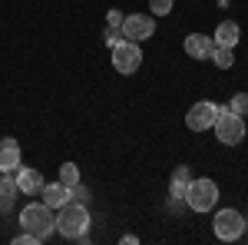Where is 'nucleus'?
Here are the masks:
<instances>
[{"instance_id": "nucleus-14", "label": "nucleus", "mask_w": 248, "mask_h": 245, "mask_svg": "<svg viewBox=\"0 0 248 245\" xmlns=\"http://www.w3.org/2000/svg\"><path fill=\"white\" fill-rule=\"evenodd\" d=\"M238 37H242L238 23H235V20H222V23L215 27V37H212V43H215V47H235V43H238Z\"/></svg>"}, {"instance_id": "nucleus-6", "label": "nucleus", "mask_w": 248, "mask_h": 245, "mask_svg": "<svg viewBox=\"0 0 248 245\" xmlns=\"http://www.w3.org/2000/svg\"><path fill=\"white\" fill-rule=\"evenodd\" d=\"M242 232H245V219H242L238 209H222V212L215 215V235H218L222 242L242 239Z\"/></svg>"}, {"instance_id": "nucleus-20", "label": "nucleus", "mask_w": 248, "mask_h": 245, "mask_svg": "<svg viewBox=\"0 0 248 245\" xmlns=\"http://www.w3.org/2000/svg\"><path fill=\"white\" fill-rule=\"evenodd\" d=\"M149 10H153V17H166L172 14V0H149Z\"/></svg>"}, {"instance_id": "nucleus-9", "label": "nucleus", "mask_w": 248, "mask_h": 245, "mask_svg": "<svg viewBox=\"0 0 248 245\" xmlns=\"http://www.w3.org/2000/svg\"><path fill=\"white\" fill-rule=\"evenodd\" d=\"M40 192H43V202H46L50 209H63L70 199H73V189L63 186L60 179H57V182H50V186L43 182V189H40Z\"/></svg>"}, {"instance_id": "nucleus-15", "label": "nucleus", "mask_w": 248, "mask_h": 245, "mask_svg": "<svg viewBox=\"0 0 248 245\" xmlns=\"http://www.w3.org/2000/svg\"><path fill=\"white\" fill-rule=\"evenodd\" d=\"M17 179L10 176V172H0V212H7V209L14 206V199H17Z\"/></svg>"}, {"instance_id": "nucleus-18", "label": "nucleus", "mask_w": 248, "mask_h": 245, "mask_svg": "<svg viewBox=\"0 0 248 245\" xmlns=\"http://www.w3.org/2000/svg\"><path fill=\"white\" fill-rule=\"evenodd\" d=\"M229 110H232V113H238V116H245L248 113V93H235V96H232V103H229Z\"/></svg>"}, {"instance_id": "nucleus-4", "label": "nucleus", "mask_w": 248, "mask_h": 245, "mask_svg": "<svg viewBox=\"0 0 248 245\" xmlns=\"http://www.w3.org/2000/svg\"><path fill=\"white\" fill-rule=\"evenodd\" d=\"M186 202L192 212H212V206L218 202V186L212 179H192L189 192H186Z\"/></svg>"}, {"instance_id": "nucleus-5", "label": "nucleus", "mask_w": 248, "mask_h": 245, "mask_svg": "<svg viewBox=\"0 0 248 245\" xmlns=\"http://www.w3.org/2000/svg\"><path fill=\"white\" fill-rule=\"evenodd\" d=\"M113 66H116V73H123V76H133L142 66V50H139L136 40H119L113 47Z\"/></svg>"}, {"instance_id": "nucleus-11", "label": "nucleus", "mask_w": 248, "mask_h": 245, "mask_svg": "<svg viewBox=\"0 0 248 245\" xmlns=\"http://www.w3.org/2000/svg\"><path fill=\"white\" fill-rule=\"evenodd\" d=\"M189 186H192V169L189 166H175L172 169V179H169V196L172 199H186Z\"/></svg>"}, {"instance_id": "nucleus-17", "label": "nucleus", "mask_w": 248, "mask_h": 245, "mask_svg": "<svg viewBox=\"0 0 248 245\" xmlns=\"http://www.w3.org/2000/svg\"><path fill=\"white\" fill-rule=\"evenodd\" d=\"M60 182H63V186H70V189L79 186V169H77V163H63V166H60Z\"/></svg>"}, {"instance_id": "nucleus-19", "label": "nucleus", "mask_w": 248, "mask_h": 245, "mask_svg": "<svg viewBox=\"0 0 248 245\" xmlns=\"http://www.w3.org/2000/svg\"><path fill=\"white\" fill-rule=\"evenodd\" d=\"M103 37H106V43H109V47H116L119 40H126V37H123V27H119V23H106V33H103Z\"/></svg>"}, {"instance_id": "nucleus-13", "label": "nucleus", "mask_w": 248, "mask_h": 245, "mask_svg": "<svg viewBox=\"0 0 248 245\" xmlns=\"http://www.w3.org/2000/svg\"><path fill=\"white\" fill-rule=\"evenodd\" d=\"M14 179H17V189L27 192V196H33V192L43 189V176H40V169H14Z\"/></svg>"}, {"instance_id": "nucleus-1", "label": "nucleus", "mask_w": 248, "mask_h": 245, "mask_svg": "<svg viewBox=\"0 0 248 245\" xmlns=\"http://www.w3.org/2000/svg\"><path fill=\"white\" fill-rule=\"evenodd\" d=\"M20 226L23 232H30V235H37L40 242L57 229V219H53V209L46 206V202H27V209L20 212Z\"/></svg>"}, {"instance_id": "nucleus-16", "label": "nucleus", "mask_w": 248, "mask_h": 245, "mask_svg": "<svg viewBox=\"0 0 248 245\" xmlns=\"http://www.w3.org/2000/svg\"><path fill=\"white\" fill-rule=\"evenodd\" d=\"M212 63L218 66V70H229L232 63H235V53H232V47H212Z\"/></svg>"}, {"instance_id": "nucleus-12", "label": "nucleus", "mask_w": 248, "mask_h": 245, "mask_svg": "<svg viewBox=\"0 0 248 245\" xmlns=\"http://www.w3.org/2000/svg\"><path fill=\"white\" fill-rule=\"evenodd\" d=\"M212 37H205V33H192V37H186V53H189L192 60H209L212 57Z\"/></svg>"}, {"instance_id": "nucleus-8", "label": "nucleus", "mask_w": 248, "mask_h": 245, "mask_svg": "<svg viewBox=\"0 0 248 245\" xmlns=\"http://www.w3.org/2000/svg\"><path fill=\"white\" fill-rule=\"evenodd\" d=\"M155 33V20L149 14H129V17L123 20V37L126 40H149Z\"/></svg>"}, {"instance_id": "nucleus-10", "label": "nucleus", "mask_w": 248, "mask_h": 245, "mask_svg": "<svg viewBox=\"0 0 248 245\" xmlns=\"http://www.w3.org/2000/svg\"><path fill=\"white\" fill-rule=\"evenodd\" d=\"M20 169V143L17 139H0V172H14Z\"/></svg>"}, {"instance_id": "nucleus-7", "label": "nucleus", "mask_w": 248, "mask_h": 245, "mask_svg": "<svg viewBox=\"0 0 248 245\" xmlns=\"http://www.w3.org/2000/svg\"><path fill=\"white\" fill-rule=\"evenodd\" d=\"M215 116H218V103H212V99H202V103H195L189 113H186V126L192 132H205L215 126Z\"/></svg>"}, {"instance_id": "nucleus-21", "label": "nucleus", "mask_w": 248, "mask_h": 245, "mask_svg": "<svg viewBox=\"0 0 248 245\" xmlns=\"http://www.w3.org/2000/svg\"><path fill=\"white\" fill-rule=\"evenodd\" d=\"M123 20H126L123 10H109V14H106V23H119V27H123Z\"/></svg>"}, {"instance_id": "nucleus-2", "label": "nucleus", "mask_w": 248, "mask_h": 245, "mask_svg": "<svg viewBox=\"0 0 248 245\" xmlns=\"http://www.w3.org/2000/svg\"><path fill=\"white\" fill-rule=\"evenodd\" d=\"M57 229H60V235H66V239H86V232H90V209L79 206L77 199H70L66 206L60 209Z\"/></svg>"}, {"instance_id": "nucleus-22", "label": "nucleus", "mask_w": 248, "mask_h": 245, "mask_svg": "<svg viewBox=\"0 0 248 245\" xmlns=\"http://www.w3.org/2000/svg\"><path fill=\"white\" fill-rule=\"evenodd\" d=\"M14 242H17V245H33V242H40V239H37V235H30V232H23V235H17Z\"/></svg>"}, {"instance_id": "nucleus-3", "label": "nucleus", "mask_w": 248, "mask_h": 245, "mask_svg": "<svg viewBox=\"0 0 248 245\" xmlns=\"http://www.w3.org/2000/svg\"><path fill=\"white\" fill-rule=\"evenodd\" d=\"M215 139L225 143V146H238L245 139V119L238 113H232L229 106H218V116H215Z\"/></svg>"}]
</instances>
